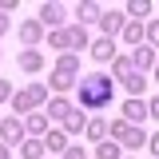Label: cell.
Masks as SVG:
<instances>
[{
  "label": "cell",
  "instance_id": "obj_1",
  "mask_svg": "<svg viewBox=\"0 0 159 159\" xmlns=\"http://www.w3.org/2000/svg\"><path fill=\"white\" fill-rule=\"evenodd\" d=\"M111 92H116L111 76H103V72L84 76V80H80V107H84V111H99V107L111 103Z\"/></svg>",
  "mask_w": 159,
  "mask_h": 159
},
{
  "label": "cell",
  "instance_id": "obj_2",
  "mask_svg": "<svg viewBox=\"0 0 159 159\" xmlns=\"http://www.w3.org/2000/svg\"><path fill=\"white\" fill-rule=\"evenodd\" d=\"M40 103H48V88H44V84H32V88H24V92L12 96V107H16V111H28V116L36 111Z\"/></svg>",
  "mask_w": 159,
  "mask_h": 159
},
{
  "label": "cell",
  "instance_id": "obj_3",
  "mask_svg": "<svg viewBox=\"0 0 159 159\" xmlns=\"http://www.w3.org/2000/svg\"><path fill=\"white\" fill-rule=\"evenodd\" d=\"M24 135H28V131H24V119H16V116H4V119H0V143H4V147L20 143Z\"/></svg>",
  "mask_w": 159,
  "mask_h": 159
},
{
  "label": "cell",
  "instance_id": "obj_4",
  "mask_svg": "<svg viewBox=\"0 0 159 159\" xmlns=\"http://www.w3.org/2000/svg\"><path fill=\"white\" fill-rule=\"evenodd\" d=\"M123 24H127V16H123L119 8H103V16H99V28H103V40H111L116 32H123Z\"/></svg>",
  "mask_w": 159,
  "mask_h": 159
},
{
  "label": "cell",
  "instance_id": "obj_5",
  "mask_svg": "<svg viewBox=\"0 0 159 159\" xmlns=\"http://www.w3.org/2000/svg\"><path fill=\"white\" fill-rule=\"evenodd\" d=\"M60 24H64V4H40V28L56 32Z\"/></svg>",
  "mask_w": 159,
  "mask_h": 159
},
{
  "label": "cell",
  "instance_id": "obj_6",
  "mask_svg": "<svg viewBox=\"0 0 159 159\" xmlns=\"http://www.w3.org/2000/svg\"><path fill=\"white\" fill-rule=\"evenodd\" d=\"M143 116H147V107H143V99H127V103H123V123H131V127H139V123H143Z\"/></svg>",
  "mask_w": 159,
  "mask_h": 159
},
{
  "label": "cell",
  "instance_id": "obj_7",
  "mask_svg": "<svg viewBox=\"0 0 159 159\" xmlns=\"http://www.w3.org/2000/svg\"><path fill=\"white\" fill-rule=\"evenodd\" d=\"M76 16H80V28H84V24H92V20L103 16V8H99L96 0H80V4H76Z\"/></svg>",
  "mask_w": 159,
  "mask_h": 159
},
{
  "label": "cell",
  "instance_id": "obj_8",
  "mask_svg": "<svg viewBox=\"0 0 159 159\" xmlns=\"http://www.w3.org/2000/svg\"><path fill=\"white\" fill-rule=\"evenodd\" d=\"M24 131H28V135H32V139H40V135H48V116H44V111H32V116L24 119Z\"/></svg>",
  "mask_w": 159,
  "mask_h": 159
},
{
  "label": "cell",
  "instance_id": "obj_9",
  "mask_svg": "<svg viewBox=\"0 0 159 159\" xmlns=\"http://www.w3.org/2000/svg\"><path fill=\"white\" fill-rule=\"evenodd\" d=\"M40 36H44L40 20H24V24H20V40H24L28 48H36V44H40Z\"/></svg>",
  "mask_w": 159,
  "mask_h": 159
},
{
  "label": "cell",
  "instance_id": "obj_10",
  "mask_svg": "<svg viewBox=\"0 0 159 159\" xmlns=\"http://www.w3.org/2000/svg\"><path fill=\"white\" fill-rule=\"evenodd\" d=\"M131 68H155V48H147V44H139L135 52H131Z\"/></svg>",
  "mask_w": 159,
  "mask_h": 159
},
{
  "label": "cell",
  "instance_id": "obj_11",
  "mask_svg": "<svg viewBox=\"0 0 159 159\" xmlns=\"http://www.w3.org/2000/svg\"><path fill=\"white\" fill-rule=\"evenodd\" d=\"M92 60H96V64L116 60V40H96V44H92Z\"/></svg>",
  "mask_w": 159,
  "mask_h": 159
},
{
  "label": "cell",
  "instance_id": "obj_12",
  "mask_svg": "<svg viewBox=\"0 0 159 159\" xmlns=\"http://www.w3.org/2000/svg\"><path fill=\"white\" fill-rule=\"evenodd\" d=\"M68 111H72V103H68L64 96L48 99V107H44V116H48V119H68Z\"/></svg>",
  "mask_w": 159,
  "mask_h": 159
},
{
  "label": "cell",
  "instance_id": "obj_13",
  "mask_svg": "<svg viewBox=\"0 0 159 159\" xmlns=\"http://www.w3.org/2000/svg\"><path fill=\"white\" fill-rule=\"evenodd\" d=\"M84 127H88L84 111H76V107H72V111H68V119H64V135H76V131H84Z\"/></svg>",
  "mask_w": 159,
  "mask_h": 159
},
{
  "label": "cell",
  "instance_id": "obj_14",
  "mask_svg": "<svg viewBox=\"0 0 159 159\" xmlns=\"http://www.w3.org/2000/svg\"><path fill=\"white\" fill-rule=\"evenodd\" d=\"M20 68L24 72H40L44 68V56H40L36 48H28V52H20Z\"/></svg>",
  "mask_w": 159,
  "mask_h": 159
},
{
  "label": "cell",
  "instance_id": "obj_15",
  "mask_svg": "<svg viewBox=\"0 0 159 159\" xmlns=\"http://www.w3.org/2000/svg\"><path fill=\"white\" fill-rule=\"evenodd\" d=\"M123 88L131 92V99H139V92L147 88V80H143V72H127V76H123Z\"/></svg>",
  "mask_w": 159,
  "mask_h": 159
},
{
  "label": "cell",
  "instance_id": "obj_16",
  "mask_svg": "<svg viewBox=\"0 0 159 159\" xmlns=\"http://www.w3.org/2000/svg\"><path fill=\"white\" fill-rule=\"evenodd\" d=\"M44 151H68V135L64 131H48L44 135Z\"/></svg>",
  "mask_w": 159,
  "mask_h": 159
},
{
  "label": "cell",
  "instance_id": "obj_17",
  "mask_svg": "<svg viewBox=\"0 0 159 159\" xmlns=\"http://www.w3.org/2000/svg\"><path fill=\"white\" fill-rule=\"evenodd\" d=\"M123 40H127V44H143V24H139V20H127V24H123Z\"/></svg>",
  "mask_w": 159,
  "mask_h": 159
},
{
  "label": "cell",
  "instance_id": "obj_18",
  "mask_svg": "<svg viewBox=\"0 0 159 159\" xmlns=\"http://www.w3.org/2000/svg\"><path fill=\"white\" fill-rule=\"evenodd\" d=\"M20 151H24V159H44V139H24Z\"/></svg>",
  "mask_w": 159,
  "mask_h": 159
},
{
  "label": "cell",
  "instance_id": "obj_19",
  "mask_svg": "<svg viewBox=\"0 0 159 159\" xmlns=\"http://www.w3.org/2000/svg\"><path fill=\"white\" fill-rule=\"evenodd\" d=\"M123 147H143V143H147V135H143V127H127V131H123Z\"/></svg>",
  "mask_w": 159,
  "mask_h": 159
},
{
  "label": "cell",
  "instance_id": "obj_20",
  "mask_svg": "<svg viewBox=\"0 0 159 159\" xmlns=\"http://www.w3.org/2000/svg\"><path fill=\"white\" fill-rule=\"evenodd\" d=\"M48 84H52V92H68V88L76 84V76H64V72H52V76H48Z\"/></svg>",
  "mask_w": 159,
  "mask_h": 159
},
{
  "label": "cell",
  "instance_id": "obj_21",
  "mask_svg": "<svg viewBox=\"0 0 159 159\" xmlns=\"http://www.w3.org/2000/svg\"><path fill=\"white\" fill-rule=\"evenodd\" d=\"M56 72H64V76H80V60H76V56H60Z\"/></svg>",
  "mask_w": 159,
  "mask_h": 159
},
{
  "label": "cell",
  "instance_id": "obj_22",
  "mask_svg": "<svg viewBox=\"0 0 159 159\" xmlns=\"http://www.w3.org/2000/svg\"><path fill=\"white\" fill-rule=\"evenodd\" d=\"M68 40H72V48H88V28L72 24V28H68Z\"/></svg>",
  "mask_w": 159,
  "mask_h": 159
},
{
  "label": "cell",
  "instance_id": "obj_23",
  "mask_svg": "<svg viewBox=\"0 0 159 159\" xmlns=\"http://www.w3.org/2000/svg\"><path fill=\"white\" fill-rule=\"evenodd\" d=\"M111 72H116V80H123L127 72H135V68H131V56H116L111 60Z\"/></svg>",
  "mask_w": 159,
  "mask_h": 159
},
{
  "label": "cell",
  "instance_id": "obj_24",
  "mask_svg": "<svg viewBox=\"0 0 159 159\" xmlns=\"http://www.w3.org/2000/svg\"><path fill=\"white\" fill-rule=\"evenodd\" d=\"M84 131H88V139H103V135H107V123H103V119H88Z\"/></svg>",
  "mask_w": 159,
  "mask_h": 159
},
{
  "label": "cell",
  "instance_id": "obj_25",
  "mask_svg": "<svg viewBox=\"0 0 159 159\" xmlns=\"http://www.w3.org/2000/svg\"><path fill=\"white\" fill-rule=\"evenodd\" d=\"M48 44H52V48H60V52H64V48L72 44V40H68V28H56V32H48Z\"/></svg>",
  "mask_w": 159,
  "mask_h": 159
},
{
  "label": "cell",
  "instance_id": "obj_26",
  "mask_svg": "<svg viewBox=\"0 0 159 159\" xmlns=\"http://www.w3.org/2000/svg\"><path fill=\"white\" fill-rule=\"evenodd\" d=\"M127 12H131V16H135L139 24H143V16L151 12V4H147V0H131V4H127Z\"/></svg>",
  "mask_w": 159,
  "mask_h": 159
},
{
  "label": "cell",
  "instance_id": "obj_27",
  "mask_svg": "<svg viewBox=\"0 0 159 159\" xmlns=\"http://www.w3.org/2000/svg\"><path fill=\"white\" fill-rule=\"evenodd\" d=\"M99 159H119V143H99Z\"/></svg>",
  "mask_w": 159,
  "mask_h": 159
},
{
  "label": "cell",
  "instance_id": "obj_28",
  "mask_svg": "<svg viewBox=\"0 0 159 159\" xmlns=\"http://www.w3.org/2000/svg\"><path fill=\"white\" fill-rule=\"evenodd\" d=\"M143 40H151V44L159 48V20L155 24H143Z\"/></svg>",
  "mask_w": 159,
  "mask_h": 159
},
{
  "label": "cell",
  "instance_id": "obj_29",
  "mask_svg": "<svg viewBox=\"0 0 159 159\" xmlns=\"http://www.w3.org/2000/svg\"><path fill=\"white\" fill-rule=\"evenodd\" d=\"M147 116H151V119H159V96L151 99V103H147Z\"/></svg>",
  "mask_w": 159,
  "mask_h": 159
},
{
  "label": "cell",
  "instance_id": "obj_30",
  "mask_svg": "<svg viewBox=\"0 0 159 159\" xmlns=\"http://www.w3.org/2000/svg\"><path fill=\"white\" fill-rule=\"evenodd\" d=\"M64 159H88V155H84L80 147H68V151H64Z\"/></svg>",
  "mask_w": 159,
  "mask_h": 159
},
{
  "label": "cell",
  "instance_id": "obj_31",
  "mask_svg": "<svg viewBox=\"0 0 159 159\" xmlns=\"http://www.w3.org/2000/svg\"><path fill=\"white\" fill-rule=\"evenodd\" d=\"M147 147H151V155L159 159V131H155V135H151V139H147Z\"/></svg>",
  "mask_w": 159,
  "mask_h": 159
},
{
  "label": "cell",
  "instance_id": "obj_32",
  "mask_svg": "<svg viewBox=\"0 0 159 159\" xmlns=\"http://www.w3.org/2000/svg\"><path fill=\"white\" fill-rule=\"evenodd\" d=\"M12 96V84H8V80H0V99H8Z\"/></svg>",
  "mask_w": 159,
  "mask_h": 159
},
{
  "label": "cell",
  "instance_id": "obj_33",
  "mask_svg": "<svg viewBox=\"0 0 159 159\" xmlns=\"http://www.w3.org/2000/svg\"><path fill=\"white\" fill-rule=\"evenodd\" d=\"M4 32H8V16L0 12V36H4Z\"/></svg>",
  "mask_w": 159,
  "mask_h": 159
},
{
  "label": "cell",
  "instance_id": "obj_34",
  "mask_svg": "<svg viewBox=\"0 0 159 159\" xmlns=\"http://www.w3.org/2000/svg\"><path fill=\"white\" fill-rule=\"evenodd\" d=\"M0 159H8V147H4V143H0Z\"/></svg>",
  "mask_w": 159,
  "mask_h": 159
},
{
  "label": "cell",
  "instance_id": "obj_35",
  "mask_svg": "<svg viewBox=\"0 0 159 159\" xmlns=\"http://www.w3.org/2000/svg\"><path fill=\"white\" fill-rule=\"evenodd\" d=\"M155 80H159V56H155Z\"/></svg>",
  "mask_w": 159,
  "mask_h": 159
}]
</instances>
